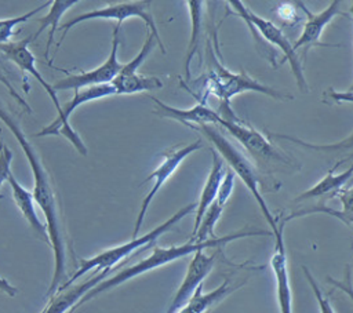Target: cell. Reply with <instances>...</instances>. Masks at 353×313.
Returning <instances> with one entry per match:
<instances>
[{"mask_svg": "<svg viewBox=\"0 0 353 313\" xmlns=\"http://www.w3.org/2000/svg\"><path fill=\"white\" fill-rule=\"evenodd\" d=\"M251 23L252 26L255 28L256 33L263 37L268 43L276 46L277 48H280L284 54V61H288L290 65H291V70L294 73V77L296 80V84L299 87L301 91H307V83L305 80V76H303V69H302V65L296 57V51L294 50V46L292 43L285 37V34L281 32V29L274 25L272 21L269 19H265L259 15H256L254 11H251Z\"/></svg>", "mask_w": 353, "mask_h": 313, "instance_id": "cell-12", "label": "cell"}, {"mask_svg": "<svg viewBox=\"0 0 353 313\" xmlns=\"http://www.w3.org/2000/svg\"><path fill=\"white\" fill-rule=\"evenodd\" d=\"M153 0H134V1H123V3H116V4H109L103 8H98V10H92L88 12H83L69 21H66L65 23H62L59 26V29L62 30V37L58 43V46L62 44L66 33L77 23L84 22V21H91V19H116L119 25L123 23V21L128 19V18H141L146 28L149 29V32L156 37L157 44L161 48V52L165 54V48L163 46L161 37L159 34V29L157 25L154 22V18L150 12V4Z\"/></svg>", "mask_w": 353, "mask_h": 313, "instance_id": "cell-6", "label": "cell"}, {"mask_svg": "<svg viewBox=\"0 0 353 313\" xmlns=\"http://www.w3.org/2000/svg\"><path fill=\"white\" fill-rule=\"evenodd\" d=\"M269 138H279V139H284L288 142H292L295 145H299L302 148L306 149H312V150H317V152H336V150H349L353 148V134L346 137L342 141L334 142V143H310L306 142L303 139H299L296 137H291V135H285V134H277V132H269L268 134Z\"/></svg>", "mask_w": 353, "mask_h": 313, "instance_id": "cell-27", "label": "cell"}, {"mask_svg": "<svg viewBox=\"0 0 353 313\" xmlns=\"http://www.w3.org/2000/svg\"><path fill=\"white\" fill-rule=\"evenodd\" d=\"M350 12H352V17H353V0H352V8H350ZM349 92H353V84L350 87V91Z\"/></svg>", "mask_w": 353, "mask_h": 313, "instance_id": "cell-35", "label": "cell"}, {"mask_svg": "<svg viewBox=\"0 0 353 313\" xmlns=\"http://www.w3.org/2000/svg\"><path fill=\"white\" fill-rule=\"evenodd\" d=\"M0 83L8 90V92L12 95V98H15L17 99V102L21 105V106H23L25 109H26V112H29V113H32V109H30V106L28 105V102L15 91V88H14V85L8 81V79L7 77H4L1 73H0Z\"/></svg>", "mask_w": 353, "mask_h": 313, "instance_id": "cell-33", "label": "cell"}, {"mask_svg": "<svg viewBox=\"0 0 353 313\" xmlns=\"http://www.w3.org/2000/svg\"><path fill=\"white\" fill-rule=\"evenodd\" d=\"M152 101L156 103V108L153 110L154 114L165 119H171L179 123H183L185 125H201V124H214L218 125L221 116L218 114L216 110H212L210 106L205 103V98L200 97V102L194 105L193 108L189 109H179L170 106L160 101L156 97H150Z\"/></svg>", "mask_w": 353, "mask_h": 313, "instance_id": "cell-17", "label": "cell"}, {"mask_svg": "<svg viewBox=\"0 0 353 313\" xmlns=\"http://www.w3.org/2000/svg\"><path fill=\"white\" fill-rule=\"evenodd\" d=\"M218 125L225 128L233 138H236L244 146L245 150H248L258 160L261 159L269 163L277 161L291 165V160L285 154H283V152H280L277 148H274L265 135H262L258 130L244 123L239 117L233 120L221 117Z\"/></svg>", "mask_w": 353, "mask_h": 313, "instance_id": "cell-10", "label": "cell"}, {"mask_svg": "<svg viewBox=\"0 0 353 313\" xmlns=\"http://www.w3.org/2000/svg\"><path fill=\"white\" fill-rule=\"evenodd\" d=\"M207 55L210 59V72L205 79V95L212 94L219 98L221 105H230V99L241 92L255 91L272 97L274 99H292L294 97L290 94L280 92L269 85L259 83L258 80L252 79L244 70L241 73H234L226 69L218 59L211 50V46L207 44Z\"/></svg>", "mask_w": 353, "mask_h": 313, "instance_id": "cell-5", "label": "cell"}, {"mask_svg": "<svg viewBox=\"0 0 353 313\" xmlns=\"http://www.w3.org/2000/svg\"><path fill=\"white\" fill-rule=\"evenodd\" d=\"M11 161H12V152L10 148L3 142L0 135V188L4 182H7L11 174ZM3 197V196H0Z\"/></svg>", "mask_w": 353, "mask_h": 313, "instance_id": "cell-31", "label": "cell"}, {"mask_svg": "<svg viewBox=\"0 0 353 313\" xmlns=\"http://www.w3.org/2000/svg\"><path fill=\"white\" fill-rule=\"evenodd\" d=\"M234 172L229 168L226 170L223 178H222V182L219 185V189H218V193H216V197L215 200L211 203V205L208 207V210L205 211L196 233L190 237L193 241H197V243H201L207 239H211V237H216L214 234V228L216 225V222L219 221L221 215H222V211L233 192V186H234Z\"/></svg>", "mask_w": 353, "mask_h": 313, "instance_id": "cell-18", "label": "cell"}, {"mask_svg": "<svg viewBox=\"0 0 353 313\" xmlns=\"http://www.w3.org/2000/svg\"><path fill=\"white\" fill-rule=\"evenodd\" d=\"M33 41V34H29L28 37L19 40V41H8L4 44H0V51L4 54L6 58H8L11 62H14L22 72L29 73L30 76H33L39 84L46 90V92L48 94V97L51 98L57 114L61 112V103L58 101L57 97V91L54 90L52 84H50L37 70L36 68V59L33 57V54L29 50V43Z\"/></svg>", "mask_w": 353, "mask_h": 313, "instance_id": "cell-15", "label": "cell"}, {"mask_svg": "<svg viewBox=\"0 0 353 313\" xmlns=\"http://www.w3.org/2000/svg\"><path fill=\"white\" fill-rule=\"evenodd\" d=\"M110 84L114 87L116 94H137L163 87V81L157 76H145L137 72L128 74L119 73Z\"/></svg>", "mask_w": 353, "mask_h": 313, "instance_id": "cell-24", "label": "cell"}, {"mask_svg": "<svg viewBox=\"0 0 353 313\" xmlns=\"http://www.w3.org/2000/svg\"><path fill=\"white\" fill-rule=\"evenodd\" d=\"M51 4V0L40 4L39 7L30 10L29 12H25L22 15H18V17H12V18H6V19H0V44H4V43H8L11 36L14 34V29L17 25L19 23H23V22H28L33 15H36L37 12H40L43 8L48 7Z\"/></svg>", "mask_w": 353, "mask_h": 313, "instance_id": "cell-28", "label": "cell"}, {"mask_svg": "<svg viewBox=\"0 0 353 313\" xmlns=\"http://www.w3.org/2000/svg\"><path fill=\"white\" fill-rule=\"evenodd\" d=\"M284 225L285 222L281 219L279 223V232L274 234V251L270 259V266L276 280V296L280 313H292V291L287 265Z\"/></svg>", "mask_w": 353, "mask_h": 313, "instance_id": "cell-14", "label": "cell"}, {"mask_svg": "<svg viewBox=\"0 0 353 313\" xmlns=\"http://www.w3.org/2000/svg\"><path fill=\"white\" fill-rule=\"evenodd\" d=\"M0 291L4 292V294L8 295V296H15L17 292H18V290H17L10 281H7V280H6L4 277H1V276H0Z\"/></svg>", "mask_w": 353, "mask_h": 313, "instance_id": "cell-34", "label": "cell"}, {"mask_svg": "<svg viewBox=\"0 0 353 313\" xmlns=\"http://www.w3.org/2000/svg\"><path fill=\"white\" fill-rule=\"evenodd\" d=\"M194 210H196V205L193 203H190V204L182 207L181 210H178L174 215H171L168 219H165L163 223H160L154 229L149 230L148 233H145L142 236L132 237L131 240H128L125 243H121L119 245L110 247V248H108V250H105V251H102V252H99V254H97V255H94L91 258L81 259L79 269L66 281H63L59 285L58 290H63V288L69 287L70 284L76 283L77 279L83 277L88 272H97V270H102V269L114 267L119 262H121L123 259L128 258L131 254H134L139 248H143L148 244L154 243L161 234L168 232L176 222H179L182 218H185L186 215H189Z\"/></svg>", "mask_w": 353, "mask_h": 313, "instance_id": "cell-3", "label": "cell"}, {"mask_svg": "<svg viewBox=\"0 0 353 313\" xmlns=\"http://www.w3.org/2000/svg\"><path fill=\"white\" fill-rule=\"evenodd\" d=\"M80 0H51V7L48 10V14L44 15L43 18H39L40 26L36 32V34H33V40H36L46 28H50L48 32V39H47V44H46V51H44V58L48 62L50 66L51 65V59H50V48L54 43V37H55V32L58 29L59 21L62 18V15L66 12V10H69L72 6H74L76 3H79Z\"/></svg>", "mask_w": 353, "mask_h": 313, "instance_id": "cell-22", "label": "cell"}, {"mask_svg": "<svg viewBox=\"0 0 353 313\" xmlns=\"http://www.w3.org/2000/svg\"><path fill=\"white\" fill-rule=\"evenodd\" d=\"M120 26L121 25L117 23L113 29L110 52L103 63H101L99 66H97L95 69H92L90 72H81V73H76V74L66 73V77H63L52 84L54 90L55 91H58V90H73L74 91V90L84 88V87H90V85L112 83V80L119 74V72L123 66V63H120L117 59L119 44H120V39H119Z\"/></svg>", "mask_w": 353, "mask_h": 313, "instance_id": "cell-9", "label": "cell"}, {"mask_svg": "<svg viewBox=\"0 0 353 313\" xmlns=\"http://www.w3.org/2000/svg\"><path fill=\"white\" fill-rule=\"evenodd\" d=\"M255 236H270V237H273V233H272V230H263V229H247V230H240V232L230 233V234H226V236L211 237V239H207L201 243L193 241L190 239L188 243H183V244H179V245H171V247H157L156 245L149 256L141 259L139 262H137L131 266H127V267L119 270L112 277L103 279L101 283H98L95 287H92L77 302V305L73 307V310L70 313H73L77 307L87 303L90 299L95 298L97 295H99L102 292H106V291H109V290H112V288L137 277V276H141L146 272H150L153 269L168 265V263H171L176 259L185 258L190 254H194L199 250L214 248V247L221 248L222 245H225L228 243H232L234 240H239V239H243V237H255Z\"/></svg>", "mask_w": 353, "mask_h": 313, "instance_id": "cell-2", "label": "cell"}, {"mask_svg": "<svg viewBox=\"0 0 353 313\" xmlns=\"http://www.w3.org/2000/svg\"><path fill=\"white\" fill-rule=\"evenodd\" d=\"M0 120L14 134L22 152L26 156V160L32 170L33 181H34L32 193H33L36 204L41 208V211L46 216V226L48 230L50 245L52 247V254H54V274H52L50 287L46 294V298H50L51 295L55 294V291L63 283L65 274H66V247H65V240H63L61 221H59L57 194L52 188L51 178L43 164L39 153L36 152L34 146L30 143V141L28 139V137L25 135V132L22 131L19 124L1 106H0Z\"/></svg>", "mask_w": 353, "mask_h": 313, "instance_id": "cell-1", "label": "cell"}, {"mask_svg": "<svg viewBox=\"0 0 353 313\" xmlns=\"http://www.w3.org/2000/svg\"><path fill=\"white\" fill-rule=\"evenodd\" d=\"M327 281L330 284H332L335 288L343 291L352 301H353V284H352V272L350 267L346 266V272H345V280H336L334 277H328Z\"/></svg>", "mask_w": 353, "mask_h": 313, "instance_id": "cell-32", "label": "cell"}, {"mask_svg": "<svg viewBox=\"0 0 353 313\" xmlns=\"http://www.w3.org/2000/svg\"><path fill=\"white\" fill-rule=\"evenodd\" d=\"M188 127L201 132L215 146L216 153L223 159V161H226L229 164V167L234 172V175H237L241 179V182L245 185V188L250 190V193L258 203L259 210H261L265 221L270 226L273 237H274V234L279 232V225H277L276 218L273 216L272 211L269 210L265 199L261 194L259 178H258L256 170L252 165V163L219 131L218 125H214V124L194 125V124H192Z\"/></svg>", "mask_w": 353, "mask_h": 313, "instance_id": "cell-4", "label": "cell"}, {"mask_svg": "<svg viewBox=\"0 0 353 313\" xmlns=\"http://www.w3.org/2000/svg\"><path fill=\"white\" fill-rule=\"evenodd\" d=\"M7 182L11 186L12 200H14L15 205L18 207L19 212L22 214V216L26 219V222L33 229V232L40 237V240H43L46 244H50V237H48L47 226L39 219V215H37L36 208H34V203L36 201H34L33 193L30 190H28L26 188H23L18 182V179L14 176L12 172L10 174Z\"/></svg>", "mask_w": 353, "mask_h": 313, "instance_id": "cell-19", "label": "cell"}, {"mask_svg": "<svg viewBox=\"0 0 353 313\" xmlns=\"http://www.w3.org/2000/svg\"><path fill=\"white\" fill-rule=\"evenodd\" d=\"M211 153H212V164H211V170H210L208 176H207V181L204 183V188L200 193L199 203L196 204V210H194L196 214H194V223H193L192 236L196 233L205 211L208 210L211 203L215 200L219 185H221L222 178L226 172L225 168H223V159L214 149H211Z\"/></svg>", "mask_w": 353, "mask_h": 313, "instance_id": "cell-20", "label": "cell"}, {"mask_svg": "<svg viewBox=\"0 0 353 313\" xmlns=\"http://www.w3.org/2000/svg\"><path fill=\"white\" fill-rule=\"evenodd\" d=\"M334 197H338L341 200V204H342V208L341 210H332V208H327L324 205H317V207H312V208H307V210H299L296 212H292L288 216L283 218L284 222L292 219V218H296V216H302V215H306V214H313V212H323V214H328V215H332L338 219H341L346 226H353V186L350 188H342L339 189Z\"/></svg>", "mask_w": 353, "mask_h": 313, "instance_id": "cell-23", "label": "cell"}, {"mask_svg": "<svg viewBox=\"0 0 353 313\" xmlns=\"http://www.w3.org/2000/svg\"><path fill=\"white\" fill-rule=\"evenodd\" d=\"M203 148V141L201 139H197L194 142H190L188 145H183V146H178V148H171L168 150H165L163 153V160L161 163L157 165V168L149 174V176L143 181V182H148V181H153V185L152 188L149 189L148 194L143 197L142 200V204H141V208L138 211V215H137V221H135V225H134V230H132V237H137L139 234V230L142 228V223L145 221V215L149 210V205L150 203L153 201L154 196L159 193V190L163 188V185L168 181V178L176 171V168L179 167V164L189 156L192 154L193 152L199 150Z\"/></svg>", "mask_w": 353, "mask_h": 313, "instance_id": "cell-8", "label": "cell"}, {"mask_svg": "<svg viewBox=\"0 0 353 313\" xmlns=\"http://www.w3.org/2000/svg\"><path fill=\"white\" fill-rule=\"evenodd\" d=\"M230 292H232V288H230L229 280H225L219 287H216L215 290H212L207 294L203 292V284H201L196 290V292L193 294L190 301L176 313H205L210 307H212L214 305L221 302Z\"/></svg>", "mask_w": 353, "mask_h": 313, "instance_id": "cell-25", "label": "cell"}, {"mask_svg": "<svg viewBox=\"0 0 353 313\" xmlns=\"http://www.w3.org/2000/svg\"><path fill=\"white\" fill-rule=\"evenodd\" d=\"M186 6H188L189 18H190V39H189L188 50H186L185 72H186V79L189 80L190 79V62L199 48V39H200L201 26H203L204 0H186Z\"/></svg>", "mask_w": 353, "mask_h": 313, "instance_id": "cell-26", "label": "cell"}, {"mask_svg": "<svg viewBox=\"0 0 353 313\" xmlns=\"http://www.w3.org/2000/svg\"><path fill=\"white\" fill-rule=\"evenodd\" d=\"M342 0H332L330 3V6L327 8H324L323 11L313 14L312 11H309L301 1H298L299 7L303 10V12L306 14L307 19L303 25L302 33L299 34V37L295 40L294 50H303V54H306L309 51L310 47H339L338 44H328V43H320V36L323 33V29L331 22V19L336 15H346L345 12H342L339 10Z\"/></svg>", "mask_w": 353, "mask_h": 313, "instance_id": "cell-13", "label": "cell"}, {"mask_svg": "<svg viewBox=\"0 0 353 313\" xmlns=\"http://www.w3.org/2000/svg\"><path fill=\"white\" fill-rule=\"evenodd\" d=\"M113 267L97 270L92 273V276L80 283V284H70L69 287L63 290H58L54 295L48 298V303L40 313H70L73 307L77 305V302L98 283H101L106 276L110 273Z\"/></svg>", "mask_w": 353, "mask_h": 313, "instance_id": "cell-16", "label": "cell"}, {"mask_svg": "<svg viewBox=\"0 0 353 313\" xmlns=\"http://www.w3.org/2000/svg\"><path fill=\"white\" fill-rule=\"evenodd\" d=\"M114 94H116L114 87L110 83L74 90L73 98L69 102H66L63 106H61V112L57 114L55 120L51 121L48 125L43 127L41 131H39L36 134V137H47V135H59L61 134L66 139H69V142L74 146V149L80 154L87 156V153H88L87 146L84 145V142L81 141L79 134L72 128V125L69 123L70 114L83 103H87V102L95 101V99H101L105 97H110Z\"/></svg>", "mask_w": 353, "mask_h": 313, "instance_id": "cell-7", "label": "cell"}, {"mask_svg": "<svg viewBox=\"0 0 353 313\" xmlns=\"http://www.w3.org/2000/svg\"><path fill=\"white\" fill-rule=\"evenodd\" d=\"M225 1H226V3L230 6V8L245 22V25L248 26V29H250V32H251V34H252L255 43L259 44V46H262V48L265 50V46H263L262 40H261V36L256 33L255 28H254L252 23H251V17H250V15H251V10H250L248 7H245L241 0H225Z\"/></svg>", "mask_w": 353, "mask_h": 313, "instance_id": "cell-29", "label": "cell"}, {"mask_svg": "<svg viewBox=\"0 0 353 313\" xmlns=\"http://www.w3.org/2000/svg\"><path fill=\"white\" fill-rule=\"evenodd\" d=\"M192 255L193 256L188 265L185 279L176 290L174 298L171 299V303L165 313H176L190 301L196 290L203 284L205 277L212 270L216 261L215 254L207 255L204 254V250H199Z\"/></svg>", "mask_w": 353, "mask_h": 313, "instance_id": "cell-11", "label": "cell"}, {"mask_svg": "<svg viewBox=\"0 0 353 313\" xmlns=\"http://www.w3.org/2000/svg\"><path fill=\"white\" fill-rule=\"evenodd\" d=\"M302 270H303V274H305V277H306V280H307V283H309V285H310V288H312V291H313V294H314V296H316V301H317V303H319L320 313H335V310L332 309V306H331L328 298L323 294L321 288H320L319 284L316 283V279L313 277V274L310 273V270H309L306 266H302Z\"/></svg>", "mask_w": 353, "mask_h": 313, "instance_id": "cell-30", "label": "cell"}, {"mask_svg": "<svg viewBox=\"0 0 353 313\" xmlns=\"http://www.w3.org/2000/svg\"><path fill=\"white\" fill-rule=\"evenodd\" d=\"M352 175H353V164L347 170H345L343 172H339V174H334V168H331L325 176H323L310 189L301 193L296 199H294V201L296 203V201L323 197V196H328L330 199H332L335 196V193L339 189H342L345 186V183L352 178Z\"/></svg>", "mask_w": 353, "mask_h": 313, "instance_id": "cell-21", "label": "cell"}]
</instances>
